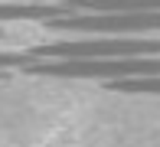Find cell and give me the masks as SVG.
Masks as SVG:
<instances>
[{"label":"cell","mask_w":160,"mask_h":147,"mask_svg":"<svg viewBox=\"0 0 160 147\" xmlns=\"http://www.w3.org/2000/svg\"><path fill=\"white\" fill-rule=\"evenodd\" d=\"M26 72H33V75H52V79L124 82V79L160 75V56H141V59H46V62H30Z\"/></svg>","instance_id":"obj_1"},{"label":"cell","mask_w":160,"mask_h":147,"mask_svg":"<svg viewBox=\"0 0 160 147\" xmlns=\"http://www.w3.org/2000/svg\"><path fill=\"white\" fill-rule=\"evenodd\" d=\"M26 56H30V62H46V59H141V56H160V39H141V36L62 39V43L26 49Z\"/></svg>","instance_id":"obj_2"},{"label":"cell","mask_w":160,"mask_h":147,"mask_svg":"<svg viewBox=\"0 0 160 147\" xmlns=\"http://www.w3.org/2000/svg\"><path fill=\"white\" fill-rule=\"evenodd\" d=\"M49 29L59 33H160V13H72L49 20Z\"/></svg>","instance_id":"obj_3"},{"label":"cell","mask_w":160,"mask_h":147,"mask_svg":"<svg viewBox=\"0 0 160 147\" xmlns=\"http://www.w3.org/2000/svg\"><path fill=\"white\" fill-rule=\"evenodd\" d=\"M69 17L62 3H42V0H26V3H0V23H10V20H59Z\"/></svg>","instance_id":"obj_4"},{"label":"cell","mask_w":160,"mask_h":147,"mask_svg":"<svg viewBox=\"0 0 160 147\" xmlns=\"http://www.w3.org/2000/svg\"><path fill=\"white\" fill-rule=\"evenodd\" d=\"M111 92H141V95H160V75L147 79H124V82H108Z\"/></svg>","instance_id":"obj_5"},{"label":"cell","mask_w":160,"mask_h":147,"mask_svg":"<svg viewBox=\"0 0 160 147\" xmlns=\"http://www.w3.org/2000/svg\"><path fill=\"white\" fill-rule=\"evenodd\" d=\"M30 62V56L26 53H17V49H0V72L7 69V65H26Z\"/></svg>","instance_id":"obj_6"}]
</instances>
